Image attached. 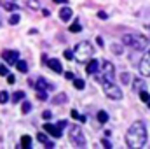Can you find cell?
I'll use <instances>...</instances> for the list:
<instances>
[{
    "instance_id": "cell-1",
    "label": "cell",
    "mask_w": 150,
    "mask_h": 149,
    "mask_svg": "<svg viewBox=\"0 0 150 149\" xmlns=\"http://www.w3.org/2000/svg\"><path fill=\"white\" fill-rule=\"evenodd\" d=\"M147 126L143 121H134L129 130L126 132V146L127 148H133V149H140L147 144Z\"/></svg>"
},
{
    "instance_id": "cell-2",
    "label": "cell",
    "mask_w": 150,
    "mask_h": 149,
    "mask_svg": "<svg viewBox=\"0 0 150 149\" xmlns=\"http://www.w3.org/2000/svg\"><path fill=\"white\" fill-rule=\"evenodd\" d=\"M122 44L134 49V51H143L149 46V39L143 35H138V34H126L122 37Z\"/></svg>"
},
{
    "instance_id": "cell-3",
    "label": "cell",
    "mask_w": 150,
    "mask_h": 149,
    "mask_svg": "<svg viewBox=\"0 0 150 149\" xmlns=\"http://www.w3.org/2000/svg\"><path fill=\"white\" fill-rule=\"evenodd\" d=\"M93 54H94V49H93V46H91L87 40H84V42H79V44L75 46L74 58L77 60V62H80V63H86V62H89V60L93 58Z\"/></svg>"
},
{
    "instance_id": "cell-4",
    "label": "cell",
    "mask_w": 150,
    "mask_h": 149,
    "mask_svg": "<svg viewBox=\"0 0 150 149\" xmlns=\"http://www.w3.org/2000/svg\"><path fill=\"white\" fill-rule=\"evenodd\" d=\"M98 70L101 72V74L98 75V81H100V82H108V81H113V77H115V67H113L112 62L103 60V63H101V67H98Z\"/></svg>"
},
{
    "instance_id": "cell-5",
    "label": "cell",
    "mask_w": 150,
    "mask_h": 149,
    "mask_svg": "<svg viewBox=\"0 0 150 149\" xmlns=\"http://www.w3.org/2000/svg\"><path fill=\"white\" fill-rule=\"evenodd\" d=\"M70 140H72V144L75 148H84L86 146V135H84V132L79 125L70 126Z\"/></svg>"
},
{
    "instance_id": "cell-6",
    "label": "cell",
    "mask_w": 150,
    "mask_h": 149,
    "mask_svg": "<svg viewBox=\"0 0 150 149\" xmlns=\"http://www.w3.org/2000/svg\"><path fill=\"white\" fill-rule=\"evenodd\" d=\"M101 84H103V91L107 93L108 98H112V100H120V98H122V91H120V88H119L117 84H113L112 81H108V82H101Z\"/></svg>"
},
{
    "instance_id": "cell-7",
    "label": "cell",
    "mask_w": 150,
    "mask_h": 149,
    "mask_svg": "<svg viewBox=\"0 0 150 149\" xmlns=\"http://www.w3.org/2000/svg\"><path fill=\"white\" fill-rule=\"evenodd\" d=\"M2 56H4V60H5L7 65H14V63L19 60V53L14 51V49H5V51L2 53Z\"/></svg>"
},
{
    "instance_id": "cell-8",
    "label": "cell",
    "mask_w": 150,
    "mask_h": 149,
    "mask_svg": "<svg viewBox=\"0 0 150 149\" xmlns=\"http://www.w3.org/2000/svg\"><path fill=\"white\" fill-rule=\"evenodd\" d=\"M140 74L142 75H150V49L145 53V56L142 58V62H140Z\"/></svg>"
},
{
    "instance_id": "cell-9",
    "label": "cell",
    "mask_w": 150,
    "mask_h": 149,
    "mask_svg": "<svg viewBox=\"0 0 150 149\" xmlns=\"http://www.w3.org/2000/svg\"><path fill=\"white\" fill-rule=\"evenodd\" d=\"M44 130H45L51 137H54V139H59V137H61V128H58V125L54 126V125H51V123H45V125H44Z\"/></svg>"
},
{
    "instance_id": "cell-10",
    "label": "cell",
    "mask_w": 150,
    "mask_h": 149,
    "mask_svg": "<svg viewBox=\"0 0 150 149\" xmlns=\"http://www.w3.org/2000/svg\"><path fill=\"white\" fill-rule=\"evenodd\" d=\"M45 63H47V67H51L56 74H61V72H63V67H61V62H59V60H56V58L47 60V58H45Z\"/></svg>"
},
{
    "instance_id": "cell-11",
    "label": "cell",
    "mask_w": 150,
    "mask_h": 149,
    "mask_svg": "<svg viewBox=\"0 0 150 149\" xmlns=\"http://www.w3.org/2000/svg\"><path fill=\"white\" fill-rule=\"evenodd\" d=\"M33 86H35V90H44V91H47V90H52V88H54L52 84H49V82H47L45 79H42V77L38 79L37 82H33Z\"/></svg>"
},
{
    "instance_id": "cell-12",
    "label": "cell",
    "mask_w": 150,
    "mask_h": 149,
    "mask_svg": "<svg viewBox=\"0 0 150 149\" xmlns=\"http://www.w3.org/2000/svg\"><path fill=\"white\" fill-rule=\"evenodd\" d=\"M72 14H74V11H72L70 7H63V9L59 11V19H61V21H70V19H72Z\"/></svg>"
},
{
    "instance_id": "cell-13",
    "label": "cell",
    "mask_w": 150,
    "mask_h": 149,
    "mask_svg": "<svg viewBox=\"0 0 150 149\" xmlns=\"http://www.w3.org/2000/svg\"><path fill=\"white\" fill-rule=\"evenodd\" d=\"M98 67H100V62L98 60H89V63L86 67V72L87 74H96L98 72Z\"/></svg>"
},
{
    "instance_id": "cell-14",
    "label": "cell",
    "mask_w": 150,
    "mask_h": 149,
    "mask_svg": "<svg viewBox=\"0 0 150 149\" xmlns=\"http://www.w3.org/2000/svg\"><path fill=\"white\" fill-rule=\"evenodd\" d=\"M14 65H16V69H18L19 72H23V74H26V72H28V63H26V62H23V60H18Z\"/></svg>"
},
{
    "instance_id": "cell-15",
    "label": "cell",
    "mask_w": 150,
    "mask_h": 149,
    "mask_svg": "<svg viewBox=\"0 0 150 149\" xmlns=\"http://www.w3.org/2000/svg\"><path fill=\"white\" fill-rule=\"evenodd\" d=\"M37 139L45 146V148H54V142H51V140H47V137H45V133H38Z\"/></svg>"
},
{
    "instance_id": "cell-16",
    "label": "cell",
    "mask_w": 150,
    "mask_h": 149,
    "mask_svg": "<svg viewBox=\"0 0 150 149\" xmlns=\"http://www.w3.org/2000/svg\"><path fill=\"white\" fill-rule=\"evenodd\" d=\"M67 100H68V97H67L65 93H61V95H56V97L52 98V104H56V105H58V104H65Z\"/></svg>"
},
{
    "instance_id": "cell-17",
    "label": "cell",
    "mask_w": 150,
    "mask_h": 149,
    "mask_svg": "<svg viewBox=\"0 0 150 149\" xmlns=\"http://www.w3.org/2000/svg\"><path fill=\"white\" fill-rule=\"evenodd\" d=\"M25 98V91H16V93H12V102L14 104H18L19 100H23Z\"/></svg>"
},
{
    "instance_id": "cell-18",
    "label": "cell",
    "mask_w": 150,
    "mask_h": 149,
    "mask_svg": "<svg viewBox=\"0 0 150 149\" xmlns=\"http://www.w3.org/2000/svg\"><path fill=\"white\" fill-rule=\"evenodd\" d=\"M30 144H32V139H30V135H23V139H21V148L28 149V148H30Z\"/></svg>"
},
{
    "instance_id": "cell-19",
    "label": "cell",
    "mask_w": 150,
    "mask_h": 149,
    "mask_svg": "<svg viewBox=\"0 0 150 149\" xmlns=\"http://www.w3.org/2000/svg\"><path fill=\"white\" fill-rule=\"evenodd\" d=\"M98 121H100V123H107V121H108V112L100 111L98 112Z\"/></svg>"
},
{
    "instance_id": "cell-20",
    "label": "cell",
    "mask_w": 150,
    "mask_h": 149,
    "mask_svg": "<svg viewBox=\"0 0 150 149\" xmlns=\"http://www.w3.org/2000/svg\"><path fill=\"white\" fill-rule=\"evenodd\" d=\"M143 82H145V81H142V79H134V81H133V90H134V91H140L142 86H143Z\"/></svg>"
},
{
    "instance_id": "cell-21",
    "label": "cell",
    "mask_w": 150,
    "mask_h": 149,
    "mask_svg": "<svg viewBox=\"0 0 150 149\" xmlns=\"http://www.w3.org/2000/svg\"><path fill=\"white\" fill-rule=\"evenodd\" d=\"M138 93H140V100H142V102H149L150 100V95L147 93V90H140Z\"/></svg>"
},
{
    "instance_id": "cell-22",
    "label": "cell",
    "mask_w": 150,
    "mask_h": 149,
    "mask_svg": "<svg viewBox=\"0 0 150 149\" xmlns=\"http://www.w3.org/2000/svg\"><path fill=\"white\" fill-rule=\"evenodd\" d=\"M112 53L117 54V56H120L122 54V46L120 44H112Z\"/></svg>"
},
{
    "instance_id": "cell-23",
    "label": "cell",
    "mask_w": 150,
    "mask_h": 149,
    "mask_svg": "<svg viewBox=\"0 0 150 149\" xmlns=\"http://www.w3.org/2000/svg\"><path fill=\"white\" fill-rule=\"evenodd\" d=\"M26 5H28L30 9H33V11H37L38 7H40V4H38V0H26Z\"/></svg>"
},
{
    "instance_id": "cell-24",
    "label": "cell",
    "mask_w": 150,
    "mask_h": 149,
    "mask_svg": "<svg viewBox=\"0 0 150 149\" xmlns=\"http://www.w3.org/2000/svg\"><path fill=\"white\" fill-rule=\"evenodd\" d=\"M30 111H32V104H30V102H23V105H21V112H23V114H28Z\"/></svg>"
},
{
    "instance_id": "cell-25",
    "label": "cell",
    "mask_w": 150,
    "mask_h": 149,
    "mask_svg": "<svg viewBox=\"0 0 150 149\" xmlns=\"http://www.w3.org/2000/svg\"><path fill=\"white\" fill-rule=\"evenodd\" d=\"M120 81H122V84H129L131 82V75L127 72H124V74H120Z\"/></svg>"
},
{
    "instance_id": "cell-26",
    "label": "cell",
    "mask_w": 150,
    "mask_h": 149,
    "mask_svg": "<svg viewBox=\"0 0 150 149\" xmlns=\"http://www.w3.org/2000/svg\"><path fill=\"white\" fill-rule=\"evenodd\" d=\"M74 86L77 88V90H84V86H86V82H84L82 79H75V81H74Z\"/></svg>"
},
{
    "instance_id": "cell-27",
    "label": "cell",
    "mask_w": 150,
    "mask_h": 149,
    "mask_svg": "<svg viewBox=\"0 0 150 149\" xmlns=\"http://www.w3.org/2000/svg\"><path fill=\"white\" fill-rule=\"evenodd\" d=\"M80 30H82V27H80V25H79V21H75L74 25H72V27H70V32H74V34H79V32H80Z\"/></svg>"
},
{
    "instance_id": "cell-28",
    "label": "cell",
    "mask_w": 150,
    "mask_h": 149,
    "mask_svg": "<svg viewBox=\"0 0 150 149\" xmlns=\"http://www.w3.org/2000/svg\"><path fill=\"white\" fill-rule=\"evenodd\" d=\"M19 19H21V18H19V14H12V16H11V19H9V23H11V25H18V23H19Z\"/></svg>"
},
{
    "instance_id": "cell-29",
    "label": "cell",
    "mask_w": 150,
    "mask_h": 149,
    "mask_svg": "<svg viewBox=\"0 0 150 149\" xmlns=\"http://www.w3.org/2000/svg\"><path fill=\"white\" fill-rule=\"evenodd\" d=\"M9 100V93L7 91H0V104H5Z\"/></svg>"
},
{
    "instance_id": "cell-30",
    "label": "cell",
    "mask_w": 150,
    "mask_h": 149,
    "mask_svg": "<svg viewBox=\"0 0 150 149\" xmlns=\"http://www.w3.org/2000/svg\"><path fill=\"white\" fill-rule=\"evenodd\" d=\"M4 7H5V9H9V11H19V9H18L14 4H11V2H4Z\"/></svg>"
},
{
    "instance_id": "cell-31",
    "label": "cell",
    "mask_w": 150,
    "mask_h": 149,
    "mask_svg": "<svg viewBox=\"0 0 150 149\" xmlns=\"http://www.w3.org/2000/svg\"><path fill=\"white\" fill-rule=\"evenodd\" d=\"M38 93H37V97H38V100H45L47 98V91H44V90H37Z\"/></svg>"
},
{
    "instance_id": "cell-32",
    "label": "cell",
    "mask_w": 150,
    "mask_h": 149,
    "mask_svg": "<svg viewBox=\"0 0 150 149\" xmlns=\"http://www.w3.org/2000/svg\"><path fill=\"white\" fill-rule=\"evenodd\" d=\"M7 74H9V69H7L5 65H0V75H2V77H5Z\"/></svg>"
},
{
    "instance_id": "cell-33",
    "label": "cell",
    "mask_w": 150,
    "mask_h": 149,
    "mask_svg": "<svg viewBox=\"0 0 150 149\" xmlns=\"http://www.w3.org/2000/svg\"><path fill=\"white\" fill-rule=\"evenodd\" d=\"M65 58H67V60H74V51H72V49H67V51H65Z\"/></svg>"
},
{
    "instance_id": "cell-34",
    "label": "cell",
    "mask_w": 150,
    "mask_h": 149,
    "mask_svg": "<svg viewBox=\"0 0 150 149\" xmlns=\"http://www.w3.org/2000/svg\"><path fill=\"white\" fill-rule=\"evenodd\" d=\"M7 82H9V84H14V82H16V77L12 74H7Z\"/></svg>"
},
{
    "instance_id": "cell-35",
    "label": "cell",
    "mask_w": 150,
    "mask_h": 149,
    "mask_svg": "<svg viewBox=\"0 0 150 149\" xmlns=\"http://www.w3.org/2000/svg\"><path fill=\"white\" fill-rule=\"evenodd\" d=\"M51 116H52V114H51V111H44V112H42V117H44V119H49Z\"/></svg>"
},
{
    "instance_id": "cell-36",
    "label": "cell",
    "mask_w": 150,
    "mask_h": 149,
    "mask_svg": "<svg viewBox=\"0 0 150 149\" xmlns=\"http://www.w3.org/2000/svg\"><path fill=\"white\" fill-rule=\"evenodd\" d=\"M96 44H98L100 47H103V46H105V42H103V39H101V37H96Z\"/></svg>"
},
{
    "instance_id": "cell-37",
    "label": "cell",
    "mask_w": 150,
    "mask_h": 149,
    "mask_svg": "<svg viewBox=\"0 0 150 149\" xmlns=\"http://www.w3.org/2000/svg\"><path fill=\"white\" fill-rule=\"evenodd\" d=\"M98 18H100V19H107L108 16H107V12H103V11H101V12H98Z\"/></svg>"
},
{
    "instance_id": "cell-38",
    "label": "cell",
    "mask_w": 150,
    "mask_h": 149,
    "mask_svg": "<svg viewBox=\"0 0 150 149\" xmlns=\"http://www.w3.org/2000/svg\"><path fill=\"white\" fill-rule=\"evenodd\" d=\"M65 126H67V121H65V119H63V121H59V123H58V128H61V130H63V128H65Z\"/></svg>"
},
{
    "instance_id": "cell-39",
    "label": "cell",
    "mask_w": 150,
    "mask_h": 149,
    "mask_svg": "<svg viewBox=\"0 0 150 149\" xmlns=\"http://www.w3.org/2000/svg\"><path fill=\"white\" fill-rule=\"evenodd\" d=\"M101 146H103V148H112V144H110L108 140H103V142H101Z\"/></svg>"
},
{
    "instance_id": "cell-40",
    "label": "cell",
    "mask_w": 150,
    "mask_h": 149,
    "mask_svg": "<svg viewBox=\"0 0 150 149\" xmlns=\"http://www.w3.org/2000/svg\"><path fill=\"white\" fill-rule=\"evenodd\" d=\"M70 114H72V117H75V119H79V117H80V116H79V112H77V111H72Z\"/></svg>"
},
{
    "instance_id": "cell-41",
    "label": "cell",
    "mask_w": 150,
    "mask_h": 149,
    "mask_svg": "<svg viewBox=\"0 0 150 149\" xmlns=\"http://www.w3.org/2000/svg\"><path fill=\"white\" fill-rule=\"evenodd\" d=\"M65 77H67V79H74V74H72V72H67Z\"/></svg>"
},
{
    "instance_id": "cell-42",
    "label": "cell",
    "mask_w": 150,
    "mask_h": 149,
    "mask_svg": "<svg viewBox=\"0 0 150 149\" xmlns=\"http://www.w3.org/2000/svg\"><path fill=\"white\" fill-rule=\"evenodd\" d=\"M42 14H44V16H51V11H47V9H44V11H42Z\"/></svg>"
},
{
    "instance_id": "cell-43",
    "label": "cell",
    "mask_w": 150,
    "mask_h": 149,
    "mask_svg": "<svg viewBox=\"0 0 150 149\" xmlns=\"http://www.w3.org/2000/svg\"><path fill=\"white\" fill-rule=\"evenodd\" d=\"M54 2H56V4H67L68 0H54Z\"/></svg>"
},
{
    "instance_id": "cell-44",
    "label": "cell",
    "mask_w": 150,
    "mask_h": 149,
    "mask_svg": "<svg viewBox=\"0 0 150 149\" xmlns=\"http://www.w3.org/2000/svg\"><path fill=\"white\" fill-rule=\"evenodd\" d=\"M147 104H149V109H150V100H149V102H147Z\"/></svg>"
}]
</instances>
